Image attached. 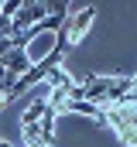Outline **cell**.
Here are the masks:
<instances>
[{
	"label": "cell",
	"instance_id": "cell-3",
	"mask_svg": "<svg viewBox=\"0 0 137 147\" xmlns=\"http://www.w3.org/2000/svg\"><path fill=\"white\" fill-rule=\"evenodd\" d=\"M0 69H3V72H10V75H24L28 69H31L28 51H24V48H10V51L0 58Z\"/></svg>",
	"mask_w": 137,
	"mask_h": 147
},
{
	"label": "cell",
	"instance_id": "cell-10",
	"mask_svg": "<svg viewBox=\"0 0 137 147\" xmlns=\"http://www.w3.org/2000/svg\"><path fill=\"white\" fill-rule=\"evenodd\" d=\"M130 79H134V89H137V75H130Z\"/></svg>",
	"mask_w": 137,
	"mask_h": 147
},
{
	"label": "cell",
	"instance_id": "cell-9",
	"mask_svg": "<svg viewBox=\"0 0 137 147\" xmlns=\"http://www.w3.org/2000/svg\"><path fill=\"white\" fill-rule=\"evenodd\" d=\"M123 103H137V89H134V92H127V96H123Z\"/></svg>",
	"mask_w": 137,
	"mask_h": 147
},
{
	"label": "cell",
	"instance_id": "cell-6",
	"mask_svg": "<svg viewBox=\"0 0 137 147\" xmlns=\"http://www.w3.org/2000/svg\"><path fill=\"white\" fill-rule=\"evenodd\" d=\"M62 113H82V116H93V120H100V116H103L100 106H93V103H82V99H68L65 106H62Z\"/></svg>",
	"mask_w": 137,
	"mask_h": 147
},
{
	"label": "cell",
	"instance_id": "cell-4",
	"mask_svg": "<svg viewBox=\"0 0 137 147\" xmlns=\"http://www.w3.org/2000/svg\"><path fill=\"white\" fill-rule=\"evenodd\" d=\"M45 86H48V92L52 89H58V92H72V86H75V75H68L62 65L58 69H52V72L45 75Z\"/></svg>",
	"mask_w": 137,
	"mask_h": 147
},
{
	"label": "cell",
	"instance_id": "cell-5",
	"mask_svg": "<svg viewBox=\"0 0 137 147\" xmlns=\"http://www.w3.org/2000/svg\"><path fill=\"white\" fill-rule=\"evenodd\" d=\"M45 110H48V103H45V99H31V103L24 106V113H21V127H34V123H41Z\"/></svg>",
	"mask_w": 137,
	"mask_h": 147
},
{
	"label": "cell",
	"instance_id": "cell-8",
	"mask_svg": "<svg viewBox=\"0 0 137 147\" xmlns=\"http://www.w3.org/2000/svg\"><path fill=\"white\" fill-rule=\"evenodd\" d=\"M21 3H24V0H3V3H0V14H3V17H14V14L21 10Z\"/></svg>",
	"mask_w": 137,
	"mask_h": 147
},
{
	"label": "cell",
	"instance_id": "cell-2",
	"mask_svg": "<svg viewBox=\"0 0 137 147\" xmlns=\"http://www.w3.org/2000/svg\"><path fill=\"white\" fill-rule=\"evenodd\" d=\"M48 3H21V10L10 17V24H14V34H24L28 28H34L38 21H45L48 17Z\"/></svg>",
	"mask_w": 137,
	"mask_h": 147
},
{
	"label": "cell",
	"instance_id": "cell-1",
	"mask_svg": "<svg viewBox=\"0 0 137 147\" xmlns=\"http://www.w3.org/2000/svg\"><path fill=\"white\" fill-rule=\"evenodd\" d=\"M93 17H96V7H93V3H86V7H72V14L65 17V24H62L58 34H55V51L65 55L75 41H82V34H86L89 24H93Z\"/></svg>",
	"mask_w": 137,
	"mask_h": 147
},
{
	"label": "cell",
	"instance_id": "cell-7",
	"mask_svg": "<svg viewBox=\"0 0 137 147\" xmlns=\"http://www.w3.org/2000/svg\"><path fill=\"white\" fill-rule=\"evenodd\" d=\"M113 134L123 147H137V123H120V127H113Z\"/></svg>",
	"mask_w": 137,
	"mask_h": 147
}]
</instances>
